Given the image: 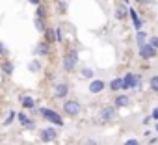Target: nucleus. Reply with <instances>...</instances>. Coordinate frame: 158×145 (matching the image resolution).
Segmentation results:
<instances>
[{
	"instance_id": "nucleus-29",
	"label": "nucleus",
	"mask_w": 158,
	"mask_h": 145,
	"mask_svg": "<svg viewBox=\"0 0 158 145\" xmlns=\"http://www.w3.org/2000/svg\"><path fill=\"white\" fill-rule=\"evenodd\" d=\"M84 145H99V143H97L95 139H91V138H89V139H86V143H84Z\"/></svg>"
},
{
	"instance_id": "nucleus-12",
	"label": "nucleus",
	"mask_w": 158,
	"mask_h": 145,
	"mask_svg": "<svg viewBox=\"0 0 158 145\" xmlns=\"http://www.w3.org/2000/svg\"><path fill=\"white\" fill-rule=\"evenodd\" d=\"M17 119L21 121V125L23 126H26V128H34V121H30V117L23 112V114H17Z\"/></svg>"
},
{
	"instance_id": "nucleus-4",
	"label": "nucleus",
	"mask_w": 158,
	"mask_h": 145,
	"mask_svg": "<svg viewBox=\"0 0 158 145\" xmlns=\"http://www.w3.org/2000/svg\"><path fill=\"white\" fill-rule=\"evenodd\" d=\"M139 75H134V72H128V75L123 77V89H134L139 86Z\"/></svg>"
},
{
	"instance_id": "nucleus-3",
	"label": "nucleus",
	"mask_w": 158,
	"mask_h": 145,
	"mask_svg": "<svg viewBox=\"0 0 158 145\" xmlns=\"http://www.w3.org/2000/svg\"><path fill=\"white\" fill-rule=\"evenodd\" d=\"M80 110H82L80 102L74 101V99H69V101H65V102H63V112H65L69 117H76L78 114H80Z\"/></svg>"
},
{
	"instance_id": "nucleus-17",
	"label": "nucleus",
	"mask_w": 158,
	"mask_h": 145,
	"mask_svg": "<svg viewBox=\"0 0 158 145\" xmlns=\"http://www.w3.org/2000/svg\"><path fill=\"white\" fill-rule=\"evenodd\" d=\"M127 13H128V10H127L125 6H119V8L115 10V19H119V21H123V19L127 17Z\"/></svg>"
},
{
	"instance_id": "nucleus-8",
	"label": "nucleus",
	"mask_w": 158,
	"mask_h": 145,
	"mask_svg": "<svg viewBox=\"0 0 158 145\" xmlns=\"http://www.w3.org/2000/svg\"><path fill=\"white\" fill-rule=\"evenodd\" d=\"M56 138H58V132H56L54 126H47V128L41 130V139H43V141L48 143V141H54Z\"/></svg>"
},
{
	"instance_id": "nucleus-6",
	"label": "nucleus",
	"mask_w": 158,
	"mask_h": 145,
	"mask_svg": "<svg viewBox=\"0 0 158 145\" xmlns=\"http://www.w3.org/2000/svg\"><path fill=\"white\" fill-rule=\"evenodd\" d=\"M138 52H139V56H141L143 60H151V58H154V56H156V52H158V50H156L151 43H145L143 47H139V48H138Z\"/></svg>"
},
{
	"instance_id": "nucleus-30",
	"label": "nucleus",
	"mask_w": 158,
	"mask_h": 145,
	"mask_svg": "<svg viewBox=\"0 0 158 145\" xmlns=\"http://www.w3.org/2000/svg\"><path fill=\"white\" fill-rule=\"evenodd\" d=\"M30 4H34V6H41V0H28Z\"/></svg>"
},
{
	"instance_id": "nucleus-13",
	"label": "nucleus",
	"mask_w": 158,
	"mask_h": 145,
	"mask_svg": "<svg viewBox=\"0 0 158 145\" xmlns=\"http://www.w3.org/2000/svg\"><path fill=\"white\" fill-rule=\"evenodd\" d=\"M50 52V48H48V41H41L39 45H37V48H35V54H39V56H47Z\"/></svg>"
},
{
	"instance_id": "nucleus-7",
	"label": "nucleus",
	"mask_w": 158,
	"mask_h": 145,
	"mask_svg": "<svg viewBox=\"0 0 158 145\" xmlns=\"http://www.w3.org/2000/svg\"><path fill=\"white\" fill-rule=\"evenodd\" d=\"M104 88H106V84H104V80H101V78H93V80L89 82V93H93V95L102 93Z\"/></svg>"
},
{
	"instance_id": "nucleus-19",
	"label": "nucleus",
	"mask_w": 158,
	"mask_h": 145,
	"mask_svg": "<svg viewBox=\"0 0 158 145\" xmlns=\"http://www.w3.org/2000/svg\"><path fill=\"white\" fill-rule=\"evenodd\" d=\"M149 88H151V91L158 93V75H156V77H151V80H149Z\"/></svg>"
},
{
	"instance_id": "nucleus-1",
	"label": "nucleus",
	"mask_w": 158,
	"mask_h": 145,
	"mask_svg": "<svg viewBox=\"0 0 158 145\" xmlns=\"http://www.w3.org/2000/svg\"><path fill=\"white\" fill-rule=\"evenodd\" d=\"M76 63H78V50L76 48H71L65 54V58H63V69L67 72H73L76 69Z\"/></svg>"
},
{
	"instance_id": "nucleus-23",
	"label": "nucleus",
	"mask_w": 158,
	"mask_h": 145,
	"mask_svg": "<svg viewBox=\"0 0 158 145\" xmlns=\"http://www.w3.org/2000/svg\"><path fill=\"white\" fill-rule=\"evenodd\" d=\"M15 115H17L15 112H10V115H8V117L4 119V125H6V126H10V125L13 123V119H15Z\"/></svg>"
},
{
	"instance_id": "nucleus-27",
	"label": "nucleus",
	"mask_w": 158,
	"mask_h": 145,
	"mask_svg": "<svg viewBox=\"0 0 158 145\" xmlns=\"http://www.w3.org/2000/svg\"><path fill=\"white\" fill-rule=\"evenodd\" d=\"M125 145H139V141H138L136 138H128V139L125 141Z\"/></svg>"
},
{
	"instance_id": "nucleus-25",
	"label": "nucleus",
	"mask_w": 158,
	"mask_h": 145,
	"mask_svg": "<svg viewBox=\"0 0 158 145\" xmlns=\"http://www.w3.org/2000/svg\"><path fill=\"white\" fill-rule=\"evenodd\" d=\"M54 34H56V41H58V43H61V39H63L61 30H60V28H56V30H54Z\"/></svg>"
},
{
	"instance_id": "nucleus-5",
	"label": "nucleus",
	"mask_w": 158,
	"mask_h": 145,
	"mask_svg": "<svg viewBox=\"0 0 158 145\" xmlns=\"http://www.w3.org/2000/svg\"><path fill=\"white\" fill-rule=\"evenodd\" d=\"M115 115H117L115 106H104V108L101 110V114H99V119L104 121V123H110V121L115 119Z\"/></svg>"
},
{
	"instance_id": "nucleus-24",
	"label": "nucleus",
	"mask_w": 158,
	"mask_h": 145,
	"mask_svg": "<svg viewBox=\"0 0 158 145\" xmlns=\"http://www.w3.org/2000/svg\"><path fill=\"white\" fill-rule=\"evenodd\" d=\"M45 15H47V11H45V8H43V6H37V17H41V19H45Z\"/></svg>"
},
{
	"instance_id": "nucleus-31",
	"label": "nucleus",
	"mask_w": 158,
	"mask_h": 145,
	"mask_svg": "<svg viewBox=\"0 0 158 145\" xmlns=\"http://www.w3.org/2000/svg\"><path fill=\"white\" fill-rule=\"evenodd\" d=\"M151 117H152V119H156V121H158V108H156V110H154V112H152V115H151Z\"/></svg>"
},
{
	"instance_id": "nucleus-18",
	"label": "nucleus",
	"mask_w": 158,
	"mask_h": 145,
	"mask_svg": "<svg viewBox=\"0 0 158 145\" xmlns=\"http://www.w3.org/2000/svg\"><path fill=\"white\" fill-rule=\"evenodd\" d=\"M21 102H23V106H24V108L34 110V104H35V102H34V99H32V97H28V95H26V97H21Z\"/></svg>"
},
{
	"instance_id": "nucleus-10",
	"label": "nucleus",
	"mask_w": 158,
	"mask_h": 145,
	"mask_svg": "<svg viewBox=\"0 0 158 145\" xmlns=\"http://www.w3.org/2000/svg\"><path fill=\"white\" fill-rule=\"evenodd\" d=\"M127 106H130V97L125 93L117 95L115 97V108H127Z\"/></svg>"
},
{
	"instance_id": "nucleus-35",
	"label": "nucleus",
	"mask_w": 158,
	"mask_h": 145,
	"mask_svg": "<svg viewBox=\"0 0 158 145\" xmlns=\"http://www.w3.org/2000/svg\"><path fill=\"white\" fill-rule=\"evenodd\" d=\"M154 128H156V132H158V123H156V126H154Z\"/></svg>"
},
{
	"instance_id": "nucleus-33",
	"label": "nucleus",
	"mask_w": 158,
	"mask_h": 145,
	"mask_svg": "<svg viewBox=\"0 0 158 145\" xmlns=\"http://www.w3.org/2000/svg\"><path fill=\"white\" fill-rule=\"evenodd\" d=\"M149 121H151V117L147 115V117H143V125H149Z\"/></svg>"
},
{
	"instance_id": "nucleus-28",
	"label": "nucleus",
	"mask_w": 158,
	"mask_h": 145,
	"mask_svg": "<svg viewBox=\"0 0 158 145\" xmlns=\"http://www.w3.org/2000/svg\"><path fill=\"white\" fill-rule=\"evenodd\" d=\"M65 10H67L65 2H58V11H60V13H65Z\"/></svg>"
},
{
	"instance_id": "nucleus-9",
	"label": "nucleus",
	"mask_w": 158,
	"mask_h": 145,
	"mask_svg": "<svg viewBox=\"0 0 158 145\" xmlns=\"http://www.w3.org/2000/svg\"><path fill=\"white\" fill-rule=\"evenodd\" d=\"M67 93H69V86L67 84H56L54 86V91H52V95L56 97V99H65L67 97Z\"/></svg>"
},
{
	"instance_id": "nucleus-20",
	"label": "nucleus",
	"mask_w": 158,
	"mask_h": 145,
	"mask_svg": "<svg viewBox=\"0 0 158 145\" xmlns=\"http://www.w3.org/2000/svg\"><path fill=\"white\" fill-rule=\"evenodd\" d=\"M35 28H37L39 32H47V26H45V19H41V17H35Z\"/></svg>"
},
{
	"instance_id": "nucleus-11",
	"label": "nucleus",
	"mask_w": 158,
	"mask_h": 145,
	"mask_svg": "<svg viewBox=\"0 0 158 145\" xmlns=\"http://www.w3.org/2000/svg\"><path fill=\"white\" fill-rule=\"evenodd\" d=\"M128 15H130V19H132V24H134V28H136V30L139 32V30H141V24H143V23H141V19L138 17L136 10H132V8H130V10H128Z\"/></svg>"
},
{
	"instance_id": "nucleus-16",
	"label": "nucleus",
	"mask_w": 158,
	"mask_h": 145,
	"mask_svg": "<svg viewBox=\"0 0 158 145\" xmlns=\"http://www.w3.org/2000/svg\"><path fill=\"white\" fill-rule=\"evenodd\" d=\"M110 89L112 91H121L123 89V78H114L110 82Z\"/></svg>"
},
{
	"instance_id": "nucleus-15",
	"label": "nucleus",
	"mask_w": 158,
	"mask_h": 145,
	"mask_svg": "<svg viewBox=\"0 0 158 145\" xmlns=\"http://www.w3.org/2000/svg\"><path fill=\"white\" fill-rule=\"evenodd\" d=\"M145 41H147V34H145L143 30L136 32V43H138V48H139V47H143V45H145Z\"/></svg>"
},
{
	"instance_id": "nucleus-14",
	"label": "nucleus",
	"mask_w": 158,
	"mask_h": 145,
	"mask_svg": "<svg viewBox=\"0 0 158 145\" xmlns=\"http://www.w3.org/2000/svg\"><path fill=\"white\" fill-rule=\"evenodd\" d=\"M0 67H2V71L6 72V75H11V72L15 71V65H13V61H10V60L2 61V63H0Z\"/></svg>"
},
{
	"instance_id": "nucleus-21",
	"label": "nucleus",
	"mask_w": 158,
	"mask_h": 145,
	"mask_svg": "<svg viewBox=\"0 0 158 145\" xmlns=\"http://www.w3.org/2000/svg\"><path fill=\"white\" fill-rule=\"evenodd\" d=\"M28 69H30L32 72H39V71H41V63H39L37 60H34V61H30V65H28Z\"/></svg>"
},
{
	"instance_id": "nucleus-22",
	"label": "nucleus",
	"mask_w": 158,
	"mask_h": 145,
	"mask_svg": "<svg viewBox=\"0 0 158 145\" xmlns=\"http://www.w3.org/2000/svg\"><path fill=\"white\" fill-rule=\"evenodd\" d=\"M82 77H84V78H93V71H91L89 67H84V69H82Z\"/></svg>"
},
{
	"instance_id": "nucleus-32",
	"label": "nucleus",
	"mask_w": 158,
	"mask_h": 145,
	"mask_svg": "<svg viewBox=\"0 0 158 145\" xmlns=\"http://www.w3.org/2000/svg\"><path fill=\"white\" fill-rule=\"evenodd\" d=\"M0 54H6V47L2 43H0Z\"/></svg>"
},
{
	"instance_id": "nucleus-26",
	"label": "nucleus",
	"mask_w": 158,
	"mask_h": 145,
	"mask_svg": "<svg viewBox=\"0 0 158 145\" xmlns=\"http://www.w3.org/2000/svg\"><path fill=\"white\" fill-rule=\"evenodd\" d=\"M149 43H151V45H152V47L158 50V37H156V35H152V37L149 39Z\"/></svg>"
},
{
	"instance_id": "nucleus-2",
	"label": "nucleus",
	"mask_w": 158,
	"mask_h": 145,
	"mask_svg": "<svg viewBox=\"0 0 158 145\" xmlns=\"http://www.w3.org/2000/svg\"><path fill=\"white\" fill-rule=\"evenodd\" d=\"M39 114H41L47 121L54 123L56 126H63V119H61V115H60L58 112H54V110H50V108H41Z\"/></svg>"
},
{
	"instance_id": "nucleus-34",
	"label": "nucleus",
	"mask_w": 158,
	"mask_h": 145,
	"mask_svg": "<svg viewBox=\"0 0 158 145\" xmlns=\"http://www.w3.org/2000/svg\"><path fill=\"white\" fill-rule=\"evenodd\" d=\"M134 2H138V4H147L149 0H134Z\"/></svg>"
}]
</instances>
